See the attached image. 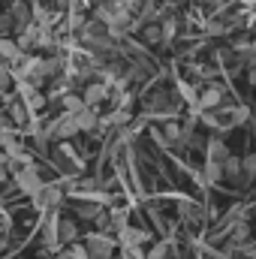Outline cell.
<instances>
[{"instance_id":"obj_1","label":"cell","mask_w":256,"mask_h":259,"mask_svg":"<svg viewBox=\"0 0 256 259\" xmlns=\"http://www.w3.org/2000/svg\"><path fill=\"white\" fill-rule=\"evenodd\" d=\"M0 21H3V27H15V30L21 33L24 27H30V9L24 6V0H15V3L6 9V15H3Z\"/></svg>"},{"instance_id":"obj_2","label":"cell","mask_w":256,"mask_h":259,"mask_svg":"<svg viewBox=\"0 0 256 259\" xmlns=\"http://www.w3.org/2000/svg\"><path fill=\"white\" fill-rule=\"evenodd\" d=\"M15 181H18V187L24 190V193H39V187H42V181H39V175H36V169L33 166H24V169H18V175H15Z\"/></svg>"},{"instance_id":"obj_3","label":"cell","mask_w":256,"mask_h":259,"mask_svg":"<svg viewBox=\"0 0 256 259\" xmlns=\"http://www.w3.org/2000/svg\"><path fill=\"white\" fill-rule=\"evenodd\" d=\"M21 58H24V52L18 49V42H15V39H3V36H0V61H3L6 66H15Z\"/></svg>"},{"instance_id":"obj_4","label":"cell","mask_w":256,"mask_h":259,"mask_svg":"<svg viewBox=\"0 0 256 259\" xmlns=\"http://www.w3.org/2000/svg\"><path fill=\"white\" fill-rule=\"evenodd\" d=\"M84 241H88V250H91L94 256H100V259L112 256V241H109L106 235H88Z\"/></svg>"},{"instance_id":"obj_5","label":"cell","mask_w":256,"mask_h":259,"mask_svg":"<svg viewBox=\"0 0 256 259\" xmlns=\"http://www.w3.org/2000/svg\"><path fill=\"white\" fill-rule=\"evenodd\" d=\"M49 130H52V136H55V139H66V136H72V133H75V121H72V115H64V118H58Z\"/></svg>"},{"instance_id":"obj_6","label":"cell","mask_w":256,"mask_h":259,"mask_svg":"<svg viewBox=\"0 0 256 259\" xmlns=\"http://www.w3.org/2000/svg\"><path fill=\"white\" fill-rule=\"evenodd\" d=\"M64 196H61V190L58 187H39V193H36V205L39 208H52V205H58Z\"/></svg>"},{"instance_id":"obj_7","label":"cell","mask_w":256,"mask_h":259,"mask_svg":"<svg viewBox=\"0 0 256 259\" xmlns=\"http://www.w3.org/2000/svg\"><path fill=\"white\" fill-rule=\"evenodd\" d=\"M103 97H106V84H91V88L84 91V106L91 109V106H94V103H100Z\"/></svg>"},{"instance_id":"obj_8","label":"cell","mask_w":256,"mask_h":259,"mask_svg":"<svg viewBox=\"0 0 256 259\" xmlns=\"http://www.w3.org/2000/svg\"><path fill=\"white\" fill-rule=\"evenodd\" d=\"M64 106H66V115H75V112H81V109H84V100H78L75 94H66Z\"/></svg>"},{"instance_id":"obj_9","label":"cell","mask_w":256,"mask_h":259,"mask_svg":"<svg viewBox=\"0 0 256 259\" xmlns=\"http://www.w3.org/2000/svg\"><path fill=\"white\" fill-rule=\"evenodd\" d=\"M9 115H12V121H15V124H24V118H27V112H24V106H21V103H9Z\"/></svg>"},{"instance_id":"obj_10","label":"cell","mask_w":256,"mask_h":259,"mask_svg":"<svg viewBox=\"0 0 256 259\" xmlns=\"http://www.w3.org/2000/svg\"><path fill=\"white\" fill-rule=\"evenodd\" d=\"M58 229H61V241H72V238H75V226H72L69 220H61Z\"/></svg>"},{"instance_id":"obj_11","label":"cell","mask_w":256,"mask_h":259,"mask_svg":"<svg viewBox=\"0 0 256 259\" xmlns=\"http://www.w3.org/2000/svg\"><path fill=\"white\" fill-rule=\"evenodd\" d=\"M9 81H12V69H9L6 64H0V94H6Z\"/></svg>"},{"instance_id":"obj_12","label":"cell","mask_w":256,"mask_h":259,"mask_svg":"<svg viewBox=\"0 0 256 259\" xmlns=\"http://www.w3.org/2000/svg\"><path fill=\"white\" fill-rule=\"evenodd\" d=\"M12 133H15V130H12V121L0 118V145H3V142H9V139H12Z\"/></svg>"},{"instance_id":"obj_13","label":"cell","mask_w":256,"mask_h":259,"mask_svg":"<svg viewBox=\"0 0 256 259\" xmlns=\"http://www.w3.org/2000/svg\"><path fill=\"white\" fill-rule=\"evenodd\" d=\"M0 181H6V169L3 166H0Z\"/></svg>"},{"instance_id":"obj_14","label":"cell","mask_w":256,"mask_h":259,"mask_svg":"<svg viewBox=\"0 0 256 259\" xmlns=\"http://www.w3.org/2000/svg\"><path fill=\"white\" fill-rule=\"evenodd\" d=\"M0 33H3V21H0Z\"/></svg>"}]
</instances>
